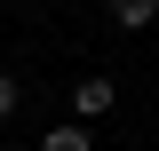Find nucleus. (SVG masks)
<instances>
[{
    "mask_svg": "<svg viewBox=\"0 0 159 151\" xmlns=\"http://www.w3.org/2000/svg\"><path fill=\"white\" fill-rule=\"evenodd\" d=\"M111 24L119 32H143V24H159V0H111Z\"/></svg>",
    "mask_w": 159,
    "mask_h": 151,
    "instance_id": "1",
    "label": "nucleus"
},
{
    "mask_svg": "<svg viewBox=\"0 0 159 151\" xmlns=\"http://www.w3.org/2000/svg\"><path fill=\"white\" fill-rule=\"evenodd\" d=\"M72 103H80V119L111 112V80H80V88H72Z\"/></svg>",
    "mask_w": 159,
    "mask_h": 151,
    "instance_id": "2",
    "label": "nucleus"
},
{
    "mask_svg": "<svg viewBox=\"0 0 159 151\" xmlns=\"http://www.w3.org/2000/svg\"><path fill=\"white\" fill-rule=\"evenodd\" d=\"M40 151H96V143H88V127H56V135H48Z\"/></svg>",
    "mask_w": 159,
    "mask_h": 151,
    "instance_id": "3",
    "label": "nucleus"
},
{
    "mask_svg": "<svg viewBox=\"0 0 159 151\" xmlns=\"http://www.w3.org/2000/svg\"><path fill=\"white\" fill-rule=\"evenodd\" d=\"M16 103H24V88H16V72H0V119L16 112Z\"/></svg>",
    "mask_w": 159,
    "mask_h": 151,
    "instance_id": "4",
    "label": "nucleus"
}]
</instances>
